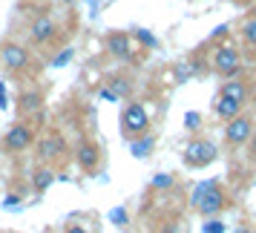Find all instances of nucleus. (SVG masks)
<instances>
[{
  "instance_id": "obj_4",
  "label": "nucleus",
  "mask_w": 256,
  "mask_h": 233,
  "mask_svg": "<svg viewBox=\"0 0 256 233\" xmlns=\"http://www.w3.org/2000/svg\"><path fill=\"white\" fill-rule=\"evenodd\" d=\"M219 158V144L210 138H193L184 147V164L190 170H198V167H208Z\"/></svg>"
},
{
  "instance_id": "obj_24",
  "label": "nucleus",
  "mask_w": 256,
  "mask_h": 233,
  "mask_svg": "<svg viewBox=\"0 0 256 233\" xmlns=\"http://www.w3.org/2000/svg\"><path fill=\"white\" fill-rule=\"evenodd\" d=\"M60 233H92L86 224H78V222H70V224H64V230Z\"/></svg>"
},
{
  "instance_id": "obj_19",
  "label": "nucleus",
  "mask_w": 256,
  "mask_h": 233,
  "mask_svg": "<svg viewBox=\"0 0 256 233\" xmlns=\"http://www.w3.org/2000/svg\"><path fill=\"white\" fill-rule=\"evenodd\" d=\"M173 184H176V178H173L170 173H158V176H152V182H150L152 190H170Z\"/></svg>"
},
{
  "instance_id": "obj_28",
  "label": "nucleus",
  "mask_w": 256,
  "mask_h": 233,
  "mask_svg": "<svg viewBox=\"0 0 256 233\" xmlns=\"http://www.w3.org/2000/svg\"><path fill=\"white\" fill-rule=\"evenodd\" d=\"M224 32H228V26H216V32H213V38H222Z\"/></svg>"
},
{
  "instance_id": "obj_23",
  "label": "nucleus",
  "mask_w": 256,
  "mask_h": 233,
  "mask_svg": "<svg viewBox=\"0 0 256 233\" xmlns=\"http://www.w3.org/2000/svg\"><path fill=\"white\" fill-rule=\"evenodd\" d=\"M72 58H75V49H72V46H66V49H64V52L58 55V58L52 60V66H64V64H70Z\"/></svg>"
},
{
  "instance_id": "obj_27",
  "label": "nucleus",
  "mask_w": 256,
  "mask_h": 233,
  "mask_svg": "<svg viewBox=\"0 0 256 233\" xmlns=\"http://www.w3.org/2000/svg\"><path fill=\"white\" fill-rule=\"evenodd\" d=\"M230 233H256V230L250 228V224H239V228H233Z\"/></svg>"
},
{
  "instance_id": "obj_5",
  "label": "nucleus",
  "mask_w": 256,
  "mask_h": 233,
  "mask_svg": "<svg viewBox=\"0 0 256 233\" xmlns=\"http://www.w3.org/2000/svg\"><path fill=\"white\" fill-rule=\"evenodd\" d=\"M254 132H256L254 118L248 116V112H242V116H236L233 121L224 124V144H228L230 150H239V147H244V144H250Z\"/></svg>"
},
{
  "instance_id": "obj_9",
  "label": "nucleus",
  "mask_w": 256,
  "mask_h": 233,
  "mask_svg": "<svg viewBox=\"0 0 256 233\" xmlns=\"http://www.w3.org/2000/svg\"><path fill=\"white\" fill-rule=\"evenodd\" d=\"M75 162H78V167H81L84 173H95V170L101 167V147H98L92 138L78 141V147H75Z\"/></svg>"
},
{
  "instance_id": "obj_8",
  "label": "nucleus",
  "mask_w": 256,
  "mask_h": 233,
  "mask_svg": "<svg viewBox=\"0 0 256 233\" xmlns=\"http://www.w3.org/2000/svg\"><path fill=\"white\" fill-rule=\"evenodd\" d=\"M35 156L40 164H55L66 156V138L60 132H49L35 141Z\"/></svg>"
},
{
  "instance_id": "obj_10",
  "label": "nucleus",
  "mask_w": 256,
  "mask_h": 233,
  "mask_svg": "<svg viewBox=\"0 0 256 233\" xmlns=\"http://www.w3.org/2000/svg\"><path fill=\"white\" fill-rule=\"evenodd\" d=\"M29 35H32V44H38V46L52 44V40L58 38V24H55L49 14H40V18H35V20H32V26H29Z\"/></svg>"
},
{
  "instance_id": "obj_30",
  "label": "nucleus",
  "mask_w": 256,
  "mask_h": 233,
  "mask_svg": "<svg viewBox=\"0 0 256 233\" xmlns=\"http://www.w3.org/2000/svg\"><path fill=\"white\" fill-rule=\"evenodd\" d=\"M0 233H14V230H0Z\"/></svg>"
},
{
  "instance_id": "obj_13",
  "label": "nucleus",
  "mask_w": 256,
  "mask_h": 233,
  "mask_svg": "<svg viewBox=\"0 0 256 233\" xmlns=\"http://www.w3.org/2000/svg\"><path fill=\"white\" fill-rule=\"evenodd\" d=\"M219 95L233 98V101H239V104H248V101H250V95H254V90H250V84L242 81V78H230V81H224L219 86Z\"/></svg>"
},
{
  "instance_id": "obj_18",
  "label": "nucleus",
  "mask_w": 256,
  "mask_h": 233,
  "mask_svg": "<svg viewBox=\"0 0 256 233\" xmlns=\"http://www.w3.org/2000/svg\"><path fill=\"white\" fill-rule=\"evenodd\" d=\"M242 40H244V46L256 55V18H248L242 24Z\"/></svg>"
},
{
  "instance_id": "obj_12",
  "label": "nucleus",
  "mask_w": 256,
  "mask_h": 233,
  "mask_svg": "<svg viewBox=\"0 0 256 233\" xmlns=\"http://www.w3.org/2000/svg\"><path fill=\"white\" fill-rule=\"evenodd\" d=\"M106 49L118 60H132V35L130 32H110L106 35Z\"/></svg>"
},
{
  "instance_id": "obj_1",
  "label": "nucleus",
  "mask_w": 256,
  "mask_h": 233,
  "mask_svg": "<svg viewBox=\"0 0 256 233\" xmlns=\"http://www.w3.org/2000/svg\"><path fill=\"white\" fill-rule=\"evenodd\" d=\"M190 204L202 219H222V213L230 208V193L224 190L219 178H210V182H202L193 187Z\"/></svg>"
},
{
  "instance_id": "obj_14",
  "label": "nucleus",
  "mask_w": 256,
  "mask_h": 233,
  "mask_svg": "<svg viewBox=\"0 0 256 233\" xmlns=\"http://www.w3.org/2000/svg\"><path fill=\"white\" fill-rule=\"evenodd\" d=\"M213 112L228 124V121H233L236 116H242L244 112V104H239V101H233V98H224V95L216 92V98H213Z\"/></svg>"
},
{
  "instance_id": "obj_7",
  "label": "nucleus",
  "mask_w": 256,
  "mask_h": 233,
  "mask_svg": "<svg viewBox=\"0 0 256 233\" xmlns=\"http://www.w3.org/2000/svg\"><path fill=\"white\" fill-rule=\"evenodd\" d=\"M3 150L6 152H24L29 147H35V130L29 121H18L12 127L6 130V136H3Z\"/></svg>"
},
{
  "instance_id": "obj_22",
  "label": "nucleus",
  "mask_w": 256,
  "mask_h": 233,
  "mask_svg": "<svg viewBox=\"0 0 256 233\" xmlns=\"http://www.w3.org/2000/svg\"><path fill=\"white\" fill-rule=\"evenodd\" d=\"M110 222H112V224H118V228H127V222H130L127 210H124V208H116L112 213H110Z\"/></svg>"
},
{
  "instance_id": "obj_26",
  "label": "nucleus",
  "mask_w": 256,
  "mask_h": 233,
  "mask_svg": "<svg viewBox=\"0 0 256 233\" xmlns=\"http://www.w3.org/2000/svg\"><path fill=\"white\" fill-rule=\"evenodd\" d=\"M248 156L256 162V132H254V138H250V144H248Z\"/></svg>"
},
{
  "instance_id": "obj_20",
  "label": "nucleus",
  "mask_w": 256,
  "mask_h": 233,
  "mask_svg": "<svg viewBox=\"0 0 256 233\" xmlns=\"http://www.w3.org/2000/svg\"><path fill=\"white\" fill-rule=\"evenodd\" d=\"M132 35H136V40H138V44H144V46H150V49L158 46V38L150 35V32H147V29H141V26H136V32H132Z\"/></svg>"
},
{
  "instance_id": "obj_16",
  "label": "nucleus",
  "mask_w": 256,
  "mask_h": 233,
  "mask_svg": "<svg viewBox=\"0 0 256 233\" xmlns=\"http://www.w3.org/2000/svg\"><path fill=\"white\" fill-rule=\"evenodd\" d=\"M152 150H156V136L147 132V136H141V138L130 141V156L132 158H150Z\"/></svg>"
},
{
  "instance_id": "obj_3",
  "label": "nucleus",
  "mask_w": 256,
  "mask_h": 233,
  "mask_svg": "<svg viewBox=\"0 0 256 233\" xmlns=\"http://www.w3.org/2000/svg\"><path fill=\"white\" fill-rule=\"evenodd\" d=\"M0 64H3L6 72H12L14 78H20L32 66V52L24 44H18V40H3L0 44Z\"/></svg>"
},
{
  "instance_id": "obj_17",
  "label": "nucleus",
  "mask_w": 256,
  "mask_h": 233,
  "mask_svg": "<svg viewBox=\"0 0 256 233\" xmlns=\"http://www.w3.org/2000/svg\"><path fill=\"white\" fill-rule=\"evenodd\" d=\"M40 106H44V95H40V92H24V95H18V110H20L24 116L40 112Z\"/></svg>"
},
{
  "instance_id": "obj_25",
  "label": "nucleus",
  "mask_w": 256,
  "mask_h": 233,
  "mask_svg": "<svg viewBox=\"0 0 256 233\" xmlns=\"http://www.w3.org/2000/svg\"><path fill=\"white\" fill-rule=\"evenodd\" d=\"M198 127V112H187V130H196Z\"/></svg>"
},
{
  "instance_id": "obj_31",
  "label": "nucleus",
  "mask_w": 256,
  "mask_h": 233,
  "mask_svg": "<svg viewBox=\"0 0 256 233\" xmlns=\"http://www.w3.org/2000/svg\"><path fill=\"white\" fill-rule=\"evenodd\" d=\"M0 66H3V64H0Z\"/></svg>"
},
{
  "instance_id": "obj_21",
  "label": "nucleus",
  "mask_w": 256,
  "mask_h": 233,
  "mask_svg": "<svg viewBox=\"0 0 256 233\" xmlns=\"http://www.w3.org/2000/svg\"><path fill=\"white\" fill-rule=\"evenodd\" d=\"M202 233H228L222 219H202Z\"/></svg>"
},
{
  "instance_id": "obj_15",
  "label": "nucleus",
  "mask_w": 256,
  "mask_h": 233,
  "mask_svg": "<svg viewBox=\"0 0 256 233\" xmlns=\"http://www.w3.org/2000/svg\"><path fill=\"white\" fill-rule=\"evenodd\" d=\"M55 178H58V176H55V170H52L49 164H38L35 170H32V190H35L38 196H44L49 187L55 184Z\"/></svg>"
},
{
  "instance_id": "obj_2",
  "label": "nucleus",
  "mask_w": 256,
  "mask_h": 233,
  "mask_svg": "<svg viewBox=\"0 0 256 233\" xmlns=\"http://www.w3.org/2000/svg\"><path fill=\"white\" fill-rule=\"evenodd\" d=\"M118 127H121V136L127 141H136L141 136L150 132V112L141 101H127L121 116H118Z\"/></svg>"
},
{
  "instance_id": "obj_29",
  "label": "nucleus",
  "mask_w": 256,
  "mask_h": 233,
  "mask_svg": "<svg viewBox=\"0 0 256 233\" xmlns=\"http://www.w3.org/2000/svg\"><path fill=\"white\" fill-rule=\"evenodd\" d=\"M250 104H254V110H256V90H254V95H250Z\"/></svg>"
},
{
  "instance_id": "obj_6",
  "label": "nucleus",
  "mask_w": 256,
  "mask_h": 233,
  "mask_svg": "<svg viewBox=\"0 0 256 233\" xmlns=\"http://www.w3.org/2000/svg\"><path fill=\"white\" fill-rule=\"evenodd\" d=\"M213 70H216V75L224 78V81L239 78V72H242V55H239L233 46L222 44V46L213 49Z\"/></svg>"
},
{
  "instance_id": "obj_11",
  "label": "nucleus",
  "mask_w": 256,
  "mask_h": 233,
  "mask_svg": "<svg viewBox=\"0 0 256 233\" xmlns=\"http://www.w3.org/2000/svg\"><path fill=\"white\" fill-rule=\"evenodd\" d=\"M98 95H101L104 101H121V98H130V95H132V81L124 78V75H112V78L101 86V92Z\"/></svg>"
}]
</instances>
